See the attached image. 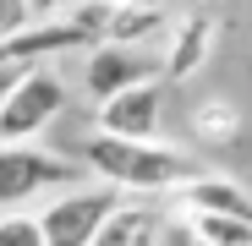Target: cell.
I'll use <instances>...</instances> for the list:
<instances>
[{"instance_id":"cell-1","label":"cell","mask_w":252,"mask_h":246,"mask_svg":"<svg viewBox=\"0 0 252 246\" xmlns=\"http://www.w3.org/2000/svg\"><path fill=\"white\" fill-rule=\"evenodd\" d=\"M82 170H94L110 191L132 197H164L197 175V159L159 148V142H121V137H88L82 142Z\"/></svg>"},{"instance_id":"cell-2","label":"cell","mask_w":252,"mask_h":246,"mask_svg":"<svg viewBox=\"0 0 252 246\" xmlns=\"http://www.w3.org/2000/svg\"><path fill=\"white\" fill-rule=\"evenodd\" d=\"M82 175V164L50 153V148H28V142H0V208L17 214L22 202H33L38 191H50V186H77Z\"/></svg>"},{"instance_id":"cell-3","label":"cell","mask_w":252,"mask_h":246,"mask_svg":"<svg viewBox=\"0 0 252 246\" xmlns=\"http://www.w3.org/2000/svg\"><path fill=\"white\" fill-rule=\"evenodd\" d=\"M115 208H121V191H110V186H66L55 202H44V214H38L44 246H88Z\"/></svg>"},{"instance_id":"cell-4","label":"cell","mask_w":252,"mask_h":246,"mask_svg":"<svg viewBox=\"0 0 252 246\" xmlns=\"http://www.w3.org/2000/svg\"><path fill=\"white\" fill-rule=\"evenodd\" d=\"M66 77L55 71V66H38L22 88L0 104V142H28V137H38L50 126V120L66 109Z\"/></svg>"},{"instance_id":"cell-5","label":"cell","mask_w":252,"mask_h":246,"mask_svg":"<svg viewBox=\"0 0 252 246\" xmlns=\"http://www.w3.org/2000/svg\"><path fill=\"white\" fill-rule=\"evenodd\" d=\"M164 82H137L104 104H94V137H121V142H154L164 120Z\"/></svg>"},{"instance_id":"cell-6","label":"cell","mask_w":252,"mask_h":246,"mask_svg":"<svg viewBox=\"0 0 252 246\" xmlns=\"http://www.w3.org/2000/svg\"><path fill=\"white\" fill-rule=\"evenodd\" d=\"M214 50H220V17L192 6L187 17L170 22V38H164V55H159V82L170 88V82L197 77L208 60H214Z\"/></svg>"},{"instance_id":"cell-7","label":"cell","mask_w":252,"mask_h":246,"mask_svg":"<svg viewBox=\"0 0 252 246\" xmlns=\"http://www.w3.org/2000/svg\"><path fill=\"white\" fill-rule=\"evenodd\" d=\"M170 214L176 219H247L252 224V191L220 170H197L187 186L170 191Z\"/></svg>"},{"instance_id":"cell-8","label":"cell","mask_w":252,"mask_h":246,"mask_svg":"<svg viewBox=\"0 0 252 246\" xmlns=\"http://www.w3.org/2000/svg\"><path fill=\"white\" fill-rule=\"evenodd\" d=\"M137 82H159V55L148 50H121V44H94L88 60H82V88H88L94 104L137 88Z\"/></svg>"},{"instance_id":"cell-9","label":"cell","mask_w":252,"mask_h":246,"mask_svg":"<svg viewBox=\"0 0 252 246\" xmlns=\"http://www.w3.org/2000/svg\"><path fill=\"white\" fill-rule=\"evenodd\" d=\"M170 11L164 6H148V0H132V6H115L110 11V27L99 44H121V50H154L170 38Z\"/></svg>"},{"instance_id":"cell-10","label":"cell","mask_w":252,"mask_h":246,"mask_svg":"<svg viewBox=\"0 0 252 246\" xmlns=\"http://www.w3.org/2000/svg\"><path fill=\"white\" fill-rule=\"evenodd\" d=\"M154 219H159L154 208H137V202H121V208H115V214H110V219L99 224V235H94L88 246H137V235H143V230H148Z\"/></svg>"},{"instance_id":"cell-11","label":"cell","mask_w":252,"mask_h":246,"mask_svg":"<svg viewBox=\"0 0 252 246\" xmlns=\"http://www.w3.org/2000/svg\"><path fill=\"white\" fill-rule=\"evenodd\" d=\"M192 132H197L203 142H236L241 115H236V104H230V99H203V104L192 109Z\"/></svg>"},{"instance_id":"cell-12","label":"cell","mask_w":252,"mask_h":246,"mask_svg":"<svg viewBox=\"0 0 252 246\" xmlns=\"http://www.w3.org/2000/svg\"><path fill=\"white\" fill-rule=\"evenodd\" d=\"M197 230L203 246H252V224L247 219H187Z\"/></svg>"},{"instance_id":"cell-13","label":"cell","mask_w":252,"mask_h":246,"mask_svg":"<svg viewBox=\"0 0 252 246\" xmlns=\"http://www.w3.org/2000/svg\"><path fill=\"white\" fill-rule=\"evenodd\" d=\"M0 246H44V230H38V214H0Z\"/></svg>"},{"instance_id":"cell-14","label":"cell","mask_w":252,"mask_h":246,"mask_svg":"<svg viewBox=\"0 0 252 246\" xmlns=\"http://www.w3.org/2000/svg\"><path fill=\"white\" fill-rule=\"evenodd\" d=\"M33 27V11H28V0H0V44H11L17 33Z\"/></svg>"},{"instance_id":"cell-15","label":"cell","mask_w":252,"mask_h":246,"mask_svg":"<svg viewBox=\"0 0 252 246\" xmlns=\"http://www.w3.org/2000/svg\"><path fill=\"white\" fill-rule=\"evenodd\" d=\"M154 246H203V241H197V230H192L187 219L170 214V219H159V224H154Z\"/></svg>"},{"instance_id":"cell-16","label":"cell","mask_w":252,"mask_h":246,"mask_svg":"<svg viewBox=\"0 0 252 246\" xmlns=\"http://www.w3.org/2000/svg\"><path fill=\"white\" fill-rule=\"evenodd\" d=\"M33 71H38V66H28V60H0V104H6V99L22 88Z\"/></svg>"},{"instance_id":"cell-17","label":"cell","mask_w":252,"mask_h":246,"mask_svg":"<svg viewBox=\"0 0 252 246\" xmlns=\"http://www.w3.org/2000/svg\"><path fill=\"white\" fill-rule=\"evenodd\" d=\"M77 6V0H28V11H33V22H61L66 11Z\"/></svg>"},{"instance_id":"cell-18","label":"cell","mask_w":252,"mask_h":246,"mask_svg":"<svg viewBox=\"0 0 252 246\" xmlns=\"http://www.w3.org/2000/svg\"><path fill=\"white\" fill-rule=\"evenodd\" d=\"M154 224H159V219H154ZM154 224H148V230L137 235V246H154Z\"/></svg>"},{"instance_id":"cell-19","label":"cell","mask_w":252,"mask_h":246,"mask_svg":"<svg viewBox=\"0 0 252 246\" xmlns=\"http://www.w3.org/2000/svg\"><path fill=\"white\" fill-rule=\"evenodd\" d=\"M115 6H132V0H115ZM148 6H159V0H148Z\"/></svg>"}]
</instances>
